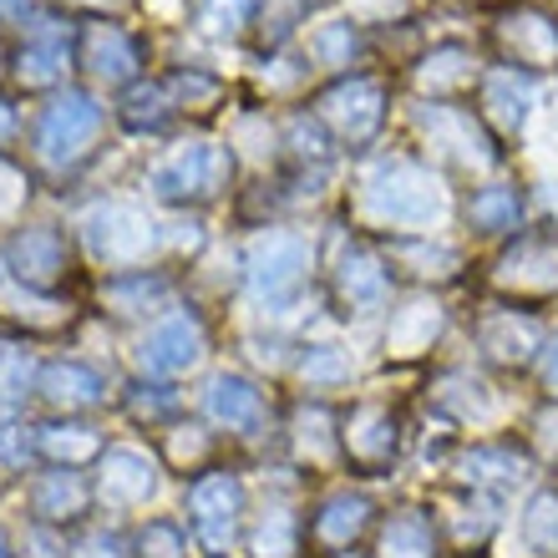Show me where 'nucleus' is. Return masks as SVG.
I'll return each instance as SVG.
<instances>
[{"mask_svg": "<svg viewBox=\"0 0 558 558\" xmlns=\"http://www.w3.org/2000/svg\"><path fill=\"white\" fill-rule=\"evenodd\" d=\"M340 294L361 310H376L386 300V269L371 259V254H345L340 265Z\"/></svg>", "mask_w": 558, "mask_h": 558, "instance_id": "18", "label": "nucleus"}, {"mask_svg": "<svg viewBox=\"0 0 558 558\" xmlns=\"http://www.w3.org/2000/svg\"><path fill=\"white\" fill-rule=\"evenodd\" d=\"M137 548H143V558H183V533H178V523H147L143 533H137Z\"/></svg>", "mask_w": 558, "mask_h": 558, "instance_id": "30", "label": "nucleus"}, {"mask_svg": "<svg viewBox=\"0 0 558 558\" xmlns=\"http://www.w3.org/2000/svg\"><path fill=\"white\" fill-rule=\"evenodd\" d=\"M254 554L259 558H294V518L290 513H269L254 533Z\"/></svg>", "mask_w": 558, "mask_h": 558, "instance_id": "27", "label": "nucleus"}, {"mask_svg": "<svg viewBox=\"0 0 558 558\" xmlns=\"http://www.w3.org/2000/svg\"><path fill=\"white\" fill-rule=\"evenodd\" d=\"M254 0H208L204 5V26L208 31H234L244 15H250Z\"/></svg>", "mask_w": 558, "mask_h": 558, "instance_id": "31", "label": "nucleus"}, {"mask_svg": "<svg viewBox=\"0 0 558 558\" xmlns=\"http://www.w3.org/2000/svg\"><path fill=\"white\" fill-rule=\"evenodd\" d=\"M487 107H498V118L508 122V128H518L523 112H529V87L513 82V76H493V82H487Z\"/></svg>", "mask_w": 558, "mask_h": 558, "instance_id": "28", "label": "nucleus"}, {"mask_svg": "<svg viewBox=\"0 0 558 558\" xmlns=\"http://www.w3.org/2000/svg\"><path fill=\"white\" fill-rule=\"evenodd\" d=\"M366 513H371V502L366 498H355V493H340V498H330L315 513V544H325V548H345L355 538V533L366 529Z\"/></svg>", "mask_w": 558, "mask_h": 558, "instance_id": "13", "label": "nucleus"}, {"mask_svg": "<svg viewBox=\"0 0 558 558\" xmlns=\"http://www.w3.org/2000/svg\"><path fill=\"white\" fill-rule=\"evenodd\" d=\"M223 178H229V153L214 143H198V147H183V153H173V158L162 162L158 173H153V189H158L162 198L183 204V198H208Z\"/></svg>", "mask_w": 558, "mask_h": 558, "instance_id": "4", "label": "nucleus"}, {"mask_svg": "<svg viewBox=\"0 0 558 558\" xmlns=\"http://www.w3.org/2000/svg\"><path fill=\"white\" fill-rule=\"evenodd\" d=\"M325 112L340 118V128L351 137H366L376 122H381V87L376 82H351V87H340L325 97Z\"/></svg>", "mask_w": 558, "mask_h": 558, "instance_id": "12", "label": "nucleus"}, {"mask_svg": "<svg viewBox=\"0 0 558 558\" xmlns=\"http://www.w3.org/2000/svg\"><path fill=\"white\" fill-rule=\"evenodd\" d=\"M0 11H21V0H0Z\"/></svg>", "mask_w": 558, "mask_h": 558, "instance_id": "38", "label": "nucleus"}, {"mask_svg": "<svg viewBox=\"0 0 558 558\" xmlns=\"http://www.w3.org/2000/svg\"><path fill=\"white\" fill-rule=\"evenodd\" d=\"M66 558H122V538L118 533H92V538H82Z\"/></svg>", "mask_w": 558, "mask_h": 558, "instance_id": "34", "label": "nucleus"}, {"mask_svg": "<svg viewBox=\"0 0 558 558\" xmlns=\"http://www.w3.org/2000/svg\"><path fill=\"white\" fill-rule=\"evenodd\" d=\"M533 345H538V325L533 320L513 325V310H502V315H493L483 325V351L498 355V361H529Z\"/></svg>", "mask_w": 558, "mask_h": 558, "instance_id": "17", "label": "nucleus"}, {"mask_svg": "<svg viewBox=\"0 0 558 558\" xmlns=\"http://www.w3.org/2000/svg\"><path fill=\"white\" fill-rule=\"evenodd\" d=\"M468 477L472 483H518L523 477V462L518 457H508L502 447H477V452L468 457Z\"/></svg>", "mask_w": 558, "mask_h": 558, "instance_id": "24", "label": "nucleus"}, {"mask_svg": "<svg viewBox=\"0 0 558 558\" xmlns=\"http://www.w3.org/2000/svg\"><path fill=\"white\" fill-rule=\"evenodd\" d=\"M198 355H204V325L193 315H173L143 340V366L158 376H178V371L198 366Z\"/></svg>", "mask_w": 558, "mask_h": 558, "instance_id": "8", "label": "nucleus"}, {"mask_svg": "<svg viewBox=\"0 0 558 558\" xmlns=\"http://www.w3.org/2000/svg\"><path fill=\"white\" fill-rule=\"evenodd\" d=\"M61 66H66V41H36L21 51V82H31V87L57 82Z\"/></svg>", "mask_w": 558, "mask_h": 558, "instance_id": "23", "label": "nucleus"}, {"mask_svg": "<svg viewBox=\"0 0 558 558\" xmlns=\"http://www.w3.org/2000/svg\"><path fill=\"white\" fill-rule=\"evenodd\" d=\"M36 447H41L51 462H66V468H76V462H92V457L102 452L97 432H87V426H41Z\"/></svg>", "mask_w": 558, "mask_h": 558, "instance_id": "19", "label": "nucleus"}, {"mask_svg": "<svg viewBox=\"0 0 558 558\" xmlns=\"http://www.w3.org/2000/svg\"><path fill=\"white\" fill-rule=\"evenodd\" d=\"M437 305H426V300H416V305H407L401 310V320H397V330H391V345H397V351H422L426 340L437 336Z\"/></svg>", "mask_w": 558, "mask_h": 558, "instance_id": "22", "label": "nucleus"}, {"mask_svg": "<svg viewBox=\"0 0 558 558\" xmlns=\"http://www.w3.org/2000/svg\"><path fill=\"white\" fill-rule=\"evenodd\" d=\"M31 502H36L41 518L66 523V518H76L87 508V483H82L76 472H46L41 483H36V493H31Z\"/></svg>", "mask_w": 558, "mask_h": 558, "instance_id": "16", "label": "nucleus"}, {"mask_svg": "<svg viewBox=\"0 0 558 558\" xmlns=\"http://www.w3.org/2000/svg\"><path fill=\"white\" fill-rule=\"evenodd\" d=\"M208 416L234 426V432H254V426L265 422V397L244 376H214V386H208Z\"/></svg>", "mask_w": 558, "mask_h": 558, "instance_id": "10", "label": "nucleus"}, {"mask_svg": "<svg viewBox=\"0 0 558 558\" xmlns=\"http://www.w3.org/2000/svg\"><path fill=\"white\" fill-rule=\"evenodd\" d=\"M158 294H168V284L162 279H128V284H112V300H122V305H143V300H158Z\"/></svg>", "mask_w": 558, "mask_h": 558, "instance_id": "32", "label": "nucleus"}, {"mask_svg": "<svg viewBox=\"0 0 558 558\" xmlns=\"http://www.w3.org/2000/svg\"><path fill=\"white\" fill-rule=\"evenodd\" d=\"M204 452V437H198V426H193V437H173V457L178 462H189V457Z\"/></svg>", "mask_w": 558, "mask_h": 558, "instance_id": "35", "label": "nucleus"}, {"mask_svg": "<svg viewBox=\"0 0 558 558\" xmlns=\"http://www.w3.org/2000/svg\"><path fill=\"white\" fill-rule=\"evenodd\" d=\"M189 508H193L198 533H204V544L223 548L234 538L239 508H244V487H239L234 472H208V477H198V483L189 487Z\"/></svg>", "mask_w": 558, "mask_h": 558, "instance_id": "6", "label": "nucleus"}, {"mask_svg": "<svg viewBox=\"0 0 558 558\" xmlns=\"http://www.w3.org/2000/svg\"><path fill=\"white\" fill-rule=\"evenodd\" d=\"M0 558H15V554H11V538H5V533H0Z\"/></svg>", "mask_w": 558, "mask_h": 558, "instance_id": "37", "label": "nucleus"}, {"mask_svg": "<svg viewBox=\"0 0 558 558\" xmlns=\"http://www.w3.org/2000/svg\"><path fill=\"white\" fill-rule=\"evenodd\" d=\"M41 397L51 407H66V412H82V407H97L102 401V376L82 361H57V366L41 371Z\"/></svg>", "mask_w": 558, "mask_h": 558, "instance_id": "11", "label": "nucleus"}, {"mask_svg": "<svg viewBox=\"0 0 558 558\" xmlns=\"http://www.w3.org/2000/svg\"><path fill=\"white\" fill-rule=\"evenodd\" d=\"M305 265H310V254L300 239L290 234H269L254 244L250 254V284L254 294L265 300V305H284L294 290H300V279H305Z\"/></svg>", "mask_w": 558, "mask_h": 558, "instance_id": "5", "label": "nucleus"}, {"mask_svg": "<svg viewBox=\"0 0 558 558\" xmlns=\"http://www.w3.org/2000/svg\"><path fill=\"white\" fill-rule=\"evenodd\" d=\"M366 198H371L376 214H386V219H397V223H432L441 214L437 183H432L422 168H412V162H391V168H381V173L371 178Z\"/></svg>", "mask_w": 558, "mask_h": 558, "instance_id": "1", "label": "nucleus"}, {"mask_svg": "<svg viewBox=\"0 0 558 558\" xmlns=\"http://www.w3.org/2000/svg\"><path fill=\"white\" fill-rule=\"evenodd\" d=\"M87 244L102 265H143L147 250L158 244L153 223L128 204H112V208H97L87 219Z\"/></svg>", "mask_w": 558, "mask_h": 558, "instance_id": "3", "label": "nucleus"}, {"mask_svg": "<svg viewBox=\"0 0 558 558\" xmlns=\"http://www.w3.org/2000/svg\"><path fill=\"white\" fill-rule=\"evenodd\" d=\"M381 558H432V523L422 513H397L381 533Z\"/></svg>", "mask_w": 558, "mask_h": 558, "instance_id": "20", "label": "nucleus"}, {"mask_svg": "<svg viewBox=\"0 0 558 558\" xmlns=\"http://www.w3.org/2000/svg\"><path fill=\"white\" fill-rule=\"evenodd\" d=\"M31 457V437L21 426H0V468H26Z\"/></svg>", "mask_w": 558, "mask_h": 558, "instance_id": "33", "label": "nucleus"}, {"mask_svg": "<svg viewBox=\"0 0 558 558\" xmlns=\"http://www.w3.org/2000/svg\"><path fill=\"white\" fill-rule=\"evenodd\" d=\"M153 487H158V472H153V462H147L143 452H133V447H112V452L102 457V477H97L102 502H112V508H133V502L153 498Z\"/></svg>", "mask_w": 558, "mask_h": 558, "instance_id": "9", "label": "nucleus"}, {"mask_svg": "<svg viewBox=\"0 0 558 558\" xmlns=\"http://www.w3.org/2000/svg\"><path fill=\"white\" fill-rule=\"evenodd\" d=\"M544 376H548V386H558V336L548 340V355H544Z\"/></svg>", "mask_w": 558, "mask_h": 558, "instance_id": "36", "label": "nucleus"}, {"mask_svg": "<svg viewBox=\"0 0 558 558\" xmlns=\"http://www.w3.org/2000/svg\"><path fill=\"white\" fill-rule=\"evenodd\" d=\"M345 447H351V457H361V462H371V468H381L386 457L397 452V422H391L386 412H376V407H366V412L351 416Z\"/></svg>", "mask_w": 558, "mask_h": 558, "instance_id": "14", "label": "nucleus"}, {"mask_svg": "<svg viewBox=\"0 0 558 558\" xmlns=\"http://www.w3.org/2000/svg\"><path fill=\"white\" fill-rule=\"evenodd\" d=\"M87 66L102 76V82H128V76H133V66H137V51H133V41H128L118 26H92V36H87Z\"/></svg>", "mask_w": 558, "mask_h": 558, "instance_id": "15", "label": "nucleus"}, {"mask_svg": "<svg viewBox=\"0 0 558 558\" xmlns=\"http://www.w3.org/2000/svg\"><path fill=\"white\" fill-rule=\"evenodd\" d=\"M97 128H102V107L82 97V92H66V97L46 107L41 128H36V147H41L46 162H66L97 137Z\"/></svg>", "mask_w": 558, "mask_h": 558, "instance_id": "2", "label": "nucleus"}, {"mask_svg": "<svg viewBox=\"0 0 558 558\" xmlns=\"http://www.w3.org/2000/svg\"><path fill=\"white\" fill-rule=\"evenodd\" d=\"M300 371H305V381H345L351 376V355H340L336 345H320V351H310L300 361Z\"/></svg>", "mask_w": 558, "mask_h": 558, "instance_id": "29", "label": "nucleus"}, {"mask_svg": "<svg viewBox=\"0 0 558 558\" xmlns=\"http://www.w3.org/2000/svg\"><path fill=\"white\" fill-rule=\"evenodd\" d=\"M11 275L26 290H51L66 275V244L57 229H26L11 239Z\"/></svg>", "mask_w": 558, "mask_h": 558, "instance_id": "7", "label": "nucleus"}, {"mask_svg": "<svg viewBox=\"0 0 558 558\" xmlns=\"http://www.w3.org/2000/svg\"><path fill=\"white\" fill-rule=\"evenodd\" d=\"M523 533H529V544L538 548V554H554V544H558V498H554V493L533 498Z\"/></svg>", "mask_w": 558, "mask_h": 558, "instance_id": "26", "label": "nucleus"}, {"mask_svg": "<svg viewBox=\"0 0 558 558\" xmlns=\"http://www.w3.org/2000/svg\"><path fill=\"white\" fill-rule=\"evenodd\" d=\"M31 381H36V366H31L26 345L0 340V407H21L31 397Z\"/></svg>", "mask_w": 558, "mask_h": 558, "instance_id": "21", "label": "nucleus"}, {"mask_svg": "<svg viewBox=\"0 0 558 558\" xmlns=\"http://www.w3.org/2000/svg\"><path fill=\"white\" fill-rule=\"evenodd\" d=\"M513 219H518L513 189H487L472 198V223L477 229H513Z\"/></svg>", "mask_w": 558, "mask_h": 558, "instance_id": "25", "label": "nucleus"}]
</instances>
